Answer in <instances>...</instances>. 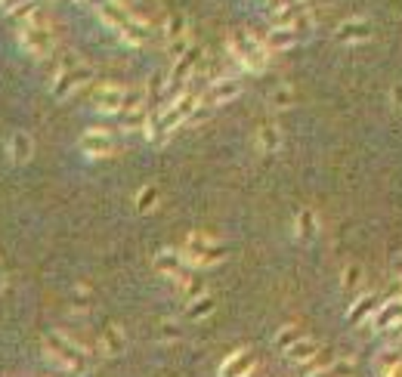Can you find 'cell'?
<instances>
[{
    "label": "cell",
    "instance_id": "836d02e7",
    "mask_svg": "<svg viewBox=\"0 0 402 377\" xmlns=\"http://www.w3.org/2000/svg\"><path fill=\"white\" fill-rule=\"evenodd\" d=\"M384 377H402V365H396V368L390 371V374H384Z\"/></svg>",
    "mask_w": 402,
    "mask_h": 377
},
{
    "label": "cell",
    "instance_id": "30bf717a",
    "mask_svg": "<svg viewBox=\"0 0 402 377\" xmlns=\"http://www.w3.org/2000/svg\"><path fill=\"white\" fill-rule=\"evenodd\" d=\"M257 368V359L251 350H236L232 356H226L220 365V377H251Z\"/></svg>",
    "mask_w": 402,
    "mask_h": 377
},
{
    "label": "cell",
    "instance_id": "d590c367",
    "mask_svg": "<svg viewBox=\"0 0 402 377\" xmlns=\"http://www.w3.org/2000/svg\"><path fill=\"white\" fill-rule=\"evenodd\" d=\"M399 346H402V341H399Z\"/></svg>",
    "mask_w": 402,
    "mask_h": 377
},
{
    "label": "cell",
    "instance_id": "9a60e30c",
    "mask_svg": "<svg viewBox=\"0 0 402 377\" xmlns=\"http://www.w3.org/2000/svg\"><path fill=\"white\" fill-rule=\"evenodd\" d=\"M285 356H288L291 362H297V365H310L316 356H319V343H316L313 337H301V341H297Z\"/></svg>",
    "mask_w": 402,
    "mask_h": 377
},
{
    "label": "cell",
    "instance_id": "8fae6325",
    "mask_svg": "<svg viewBox=\"0 0 402 377\" xmlns=\"http://www.w3.org/2000/svg\"><path fill=\"white\" fill-rule=\"evenodd\" d=\"M371 328L375 331H402V297L399 300H390L381 309H375V318H371Z\"/></svg>",
    "mask_w": 402,
    "mask_h": 377
},
{
    "label": "cell",
    "instance_id": "1f68e13d",
    "mask_svg": "<svg viewBox=\"0 0 402 377\" xmlns=\"http://www.w3.org/2000/svg\"><path fill=\"white\" fill-rule=\"evenodd\" d=\"M393 102H396V106H402V84H396V90H393Z\"/></svg>",
    "mask_w": 402,
    "mask_h": 377
},
{
    "label": "cell",
    "instance_id": "e575fe53",
    "mask_svg": "<svg viewBox=\"0 0 402 377\" xmlns=\"http://www.w3.org/2000/svg\"><path fill=\"white\" fill-rule=\"evenodd\" d=\"M0 288H4V272H0Z\"/></svg>",
    "mask_w": 402,
    "mask_h": 377
},
{
    "label": "cell",
    "instance_id": "603a6c76",
    "mask_svg": "<svg viewBox=\"0 0 402 377\" xmlns=\"http://www.w3.org/2000/svg\"><path fill=\"white\" fill-rule=\"evenodd\" d=\"M213 313V297H199V300H192L189 303V309H186V316L192 318V322H201V318H208Z\"/></svg>",
    "mask_w": 402,
    "mask_h": 377
},
{
    "label": "cell",
    "instance_id": "277c9868",
    "mask_svg": "<svg viewBox=\"0 0 402 377\" xmlns=\"http://www.w3.org/2000/svg\"><path fill=\"white\" fill-rule=\"evenodd\" d=\"M229 50H232V56H236V62L241 65V69H248V71H260V69H266V62H269L266 44L257 41V37L248 34V31L232 34L229 37Z\"/></svg>",
    "mask_w": 402,
    "mask_h": 377
},
{
    "label": "cell",
    "instance_id": "d6a6232c",
    "mask_svg": "<svg viewBox=\"0 0 402 377\" xmlns=\"http://www.w3.org/2000/svg\"><path fill=\"white\" fill-rule=\"evenodd\" d=\"M306 377H331V371L322 368V371H313V374H306Z\"/></svg>",
    "mask_w": 402,
    "mask_h": 377
},
{
    "label": "cell",
    "instance_id": "44dd1931",
    "mask_svg": "<svg viewBox=\"0 0 402 377\" xmlns=\"http://www.w3.org/2000/svg\"><path fill=\"white\" fill-rule=\"evenodd\" d=\"M378 306V294H366V297H359L356 303L350 306V313H347V318H350V325H359L362 318H366L371 309Z\"/></svg>",
    "mask_w": 402,
    "mask_h": 377
},
{
    "label": "cell",
    "instance_id": "484cf974",
    "mask_svg": "<svg viewBox=\"0 0 402 377\" xmlns=\"http://www.w3.org/2000/svg\"><path fill=\"white\" fill-rule=\"evenodd\" d=\"M155 201H158V188L155 186H146L143 192L136 195V207H139V213H149L155 207Z\"/></svg>",
    "mask_w": 402,
    "mask_h": 377
},
{
    "label": "cell",
    "instance_id": "4316f807",
    "mask_svg": "<svg viewBox=\"0 0 402 377\" xmlns=\"http://www.w3.org/2000/svg\"><path fill=\"white\" fill-rule=\"evenodd\" d=\"M291 102H294V90L291 87H278L273 96H269V106L273 109H288Z\"/></svg>",
    "mask_w": 402,
    "mask_h": 377
},
{
    "label": "cell",
    "instance_id": "7c38bea8",
    "mask_svg": "<svg viewBox=\"0 0 402 377\" xmlns=\"http://www.w3.org/2000/svg\"><path fill=\"white\" fill-rule=\"evenodd\" d=\"M155 269L161 272L164 278H176V281H180V278L186 276V257H183L180 251H171V248H167V251H161V253L155 257Z\"/></svg>",
    "mask_w": 402,
    "mask_h": 377
},
{
    "label": "cell",
    "instance_id": "ba28073f",
    "mask_svg": "<svg viewBox=\"0 0 402 377\" xmlns=\"http://www.w3.org/2000/svg\"><path fill=\"white\" fill-rule=\"evenodd\" d=\"M90 102L102 115H118V111H124V106H127V90L118 87V84H96L90 93Z\"/></svg>",
    "mask_w": 402,
    "mask_h": 377
},
{
    "label": "cell",
    "instance_id": "d6986e66",
    "mask_svg": "<svg viewBox=\"0 0 402 377\" xmlns=\"http://www.w3.org/2000/svg\"><path fill=\"white\" fill-rule=\"evenodd\" d=\"M124 346H127V337H124V331H121L118 325H111V328L102 331V353L106 356H121L124 353Z\"/></svg>",
    "mask_w": 402,
    "mask_h": 377
},
{
    "label": "cell",
    "instance_id": "83f0119b",
    "mask_svg": "<svg viewBox=\"0 0 402 377\" xmlns=\"http://www.w3.org/2000/svg\"><path fill=\"white\" fill-rule=\"evenodd\" d=\"M341 285H343V291H356L362 285V269L359 266H347V269H343V281H341Z\"/></svg>",
    "mask_w": 402,
    "mask_h": 377
},
{
    "label": "cell",
    "instance_id": "ffe728a7",
    "mask_svg": "<svg viewBox=\"0 0 402 377\" xmlns=\"http://www.w3.org/2000/svg\"><path fill=\"white\" fill-rule=\"evenodd\" d=\"M266 50L276 53V50H288V46L297 44V31H291V28H273V31L266 34Z\"/></svg>",
    "mask_w": 402,
    "mask_h": 377
},
{
    "label": "cell",
    "instance_id": "7402d4cb",
    "mask_svg": "<svg viewBox=\"0 0 402 377\" xmlns=\"http://www.w3.org/2000/svg\"><path fill=\"white\" fill-rule=\"evenodd\" d=\"M294 229H297V238L301 241H313L316 238V213L313 211H301L297 213Z\"/></svg>",
    "mask_w": 402,
    "mask_h": 377
},
{
    "label": "cell",
    "instance_id": "f1b7e54d",
    "mask_svg": "<svg viewBox=\"0 0 402 377\" xmlns=\"http://www.w3.org/2000/svg\"><path fill=\"white\" fill-rule=\"evenodd\" d=\"M167 44H171V41H176V37H183V34H189V31H186V22H183V16H174L171 19V22H167Z\"/></svg>",
    "mask_w": 402,
    "mask_h": 377
},
{
    "label": "cell",
    "instance_id": "ac0fdd59",
    "mask_svg": "<svg viewBox=\"0 0 402 377\" xmlns=\"http://www.w3.org/2000/svg\"><path fill=\"white\" fill-rule=\"evenodd\" d=\"M195 65H199V50L192 46L189 53L180 56V59L174 62V71H171V87H180V84H183L186 78H189V71L195 69Z\"/></svg>",
    "mask_w": 402,
    "mask_h": 377
},
{
    "label": "cell",
    "instance_id": "2e32d148",
    "mask_svg": "<svg viewBox=\"0 0 402 377\" xmlns=\"http://www.w3.org/2000/svg\"><path fill=\"white\" fill-rule=\"evenodd\" d=\"M368 37H371L368 25L359 22V19H350V22H343L338 28V41L341 44H362V41H368Z\"/></svg>",
    "mask_w": 402,
    "mask_h": 377
},
{
    "label": "cell",
    "instance_id": "7a4b0ae2",
    "mask_svg": "<svg viewBox=\"0 0 402 377\" xmlns=\"http://www.w3.org/2000/svg\"><path fill=\"white\" fill-rule=\"evenodd\" d=\"M195 109H199V99L189 96V93H183L180 99H174L171 106H167L164 111H158L155 118H149V124H146V136L152 139H164V136H171L176 127L183 124V121H189L195 115Z\"/></svg>",
    "mask_w": 402,
    "mask_h": 377
},
{
    "label": "cell",
    "instance_id": "5bb4252c",
    "mask_svg": "<svg viewBox=\"0 0 402 377\" xmlns=\"http://www.w3.org/2000/svg\"><path fill=\"white\" fill-rule=\"evenodd\" d=\"M6 152H9V158H13L16 164H25L28 158L34 155V143H31V136H28L25 130H16V134L9 136V143H6Z\"/></svg>",
    "mask_w": 402,
    "mask_h": 377
},
{
    "label": "cell",
    "instance_id": "8992f818",
    "mask_svg": "<svg viewBox=\"0 0 402 377\" xmlns=\"http://www.w3.org/2000/svg\"><path fill=\"white\" fill-rule=\"evenodd\" d=\"M99 16L106 19V22L115 28V31L124 37V41H130V44H146V41H149V28L139 22V19L130 16L124 6H118V4H102V6H99Z\"/></svg>",
    "mask_w": 402,
    "mask_h": 377
},
{
    "label": "cell",
    "instance_id": "3957f363",
    "mask_svg": "<svg viewBox=\"0 0 402 377\" xmlns=\"http://www.w3.org/2000/svg\"><path fill=\"white\" fill-rule=\"evenodd\" d=\"M19 44H22V50L28 56H34V59H46V56L53 53V28L46 22V16L37 9L31 19H25L22 28H19Z\"/></svg>",
    "mask_w": 402,
    "mask_h": 377
},
{
    "label": "cell",
    "instance_id": "f546056e",
    "mask_svg": "<svg viewBox=\"0 0 402 377\" xmlns=\"http://www.w3.org/2000/svg\"><path fill=\"white\" fill-rule=\"evenodd\" d=\"M180 337H183V331H180V325L176 322H164L161 325V341L164 343H174V341H180Z\"/></svg>",
    "mask_w": 402,
    "mask_h": 377
},
{
    "label": "cell",
    "instance_id": "5b68a950",
    "mask_svg": "<svg viewBox=\"0 0 402 377\" xmlns=\"http://www.w3.org/2000/svg\"><path fill=\"white\" fill-rule=\"evenodd\" d=\"M183 257L192 266H213V263H220L226 257V248L217 238H211L208 232H192L183 244Z\"/></svg>",
    "mask_w": 402,
    "mask_h": 377
},
{
    "label": "cell",
    "instance_id": "9c48e42d",
    "mask_svg": "<svg viewBox=\"0 0 402 377\" xmlns=\"http://www.w3.org/2000/svg\"><path fill=\"white\" fill-rule=\"evenodd\" d=\"M81 152L90 155V158H109L111 152H115V139H111L109 130L90 127L87 134L81 136Z\"/></svg>",
    "mask_w": 402,
    "mask_h": 377
},
{
    "label": "cell",
    "instance_id": "d4e9b609",
    "mask_svg": "<svg viewBox=\"0 0 402 377\" xmlns=\"http://www.w3.org/2000/svg\"><path fill=\"white\" fill-rule=\"evenodd\" d=\"M328 371H331V377H356V362L350 356H343V359L328 365Z\"/></svg>",
    "mask_w": 402,
    "mask_h": 377
},
{
    "label": "cell",
    "instance_id": "cb8c5ba5",
    "mask_svg": "<svg viewBox=\"0 0 402 377\" xmlns=\"http://www.w3.org/2000/svg\"><path fill=\"white\" fill-rule=\"evenodd\" d=\"M301 328H294V325H288V328H282V331H278L276 334V346H278V350H282V353H288V350H291V346L297 343V341H301Z\"/></svg>",
    "mask_w": 402,
    "mask_h": 377
},
{
    "label": "cell",
    "instance_id": "6da1fadb",
    "mask_svg": "<svg viewBox=\"0 0 402 377\" xmlns=\"http://www.w3.org/2000/svg\"><path fill=\"white\" fill-rule=\"evenodd\" d=\"M44 353L53 365H59L62 371H71V374H84L90 368V356L81 343H74L71 337H65L59 331L46 334L44 337Z\"/></svg>",
    "mask_w": 402,
    "mask_h": 377
},
{
    "label": "cell",
    "instance_id": "52a82bcc",
    "mask_svg": "<svg viewBox=\"0 0 402 377\" xmlns=\"http://www.w3.org/2000/svg\"><path fill=\"white\" fill-rule=\"evenodd\" d=\"M87 81H90V69H87V65H81L74 59H65V65L59 69V74H56V81H53V96L56 99H69L71 93L78 87H84Z\"/></svg>",
    "mask_w": 402,
    "mask_h": 377
},
{
    "label": "cell",
    "instance_id": "4dcf8cb0",
    "mask_svg": "<svg viewBox=\"0 0 402 377\" xmlns=\"http://www.w3.org/2000/svg\"><path fill=\"white\" fill-rule=\"evenodd\" d=\"M19 4H25V0H0V6L4 9H16Z\"/></svg>",
    "mask_w": 402,
    "mask_h": 377
},
{
    "label": "cell",
    "instance_id": "4fadbf2b",
    "mask_svg": "<svg viewBox=\"0 0 402 377\" xmlns=\"http://www.w3.org/2000/svg\"><path fill=\"white\" fill-rule=\"evenodd\" d=\"M238 93H241V84L236 78H220V81L211 84V90H208V96H204V102H208V106H223V102L236 99Z\"/></svg>",
    "mask_w": 402,
    "mask_h": 377
},
{
    "label": "cell",
    "instance_id": "e0dca14e",
    "mask_svg": "<svg viewBox=\"0 0 402 377\" xmlns=\"http://www.w3.org/2000/svg\"><path fill=\"white\" fill-rule=\"evenodd\" d=\"M257 149L263 155H273L282 149V130H278L276 124H263L257 130Z\"/></svg>",
    "mask_w": 402,
    "mask_h": 377
}]
</instances>
